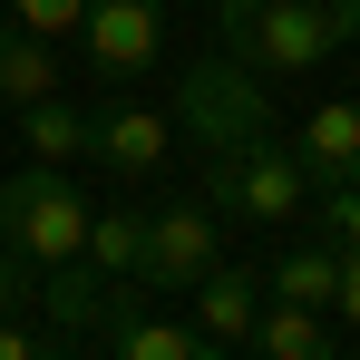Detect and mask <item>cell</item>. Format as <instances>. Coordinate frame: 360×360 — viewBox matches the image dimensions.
<instances>
[{
  "label": "cell",
  "instance_id": "cell-1",
  "mask_svg": "<svg viewBox=\"0 0 360 360\" xmlns=\"http://www.w3.org/2000/svg\"><path fill=\"white\" fill-rule=\"evenodd\" d=\"M224 30V59L253 68V78H292V68H321L331 49L360 39V0H224L214 10Z\"/></svg>",
  "mask_w": 360,
  "mask_h": 360
},
{
  "label": "cell",
  "instance_id": "cell-2",
  "mask_svg": "<svg viewBox=\"0 0 360 360\" xmlns=\"http://www.w3.org/2000/svg\"><path fill=\"white\" fill-rule=\"evenodd\" d=\"M88 214H98V205H88L59 166H20V176L0 185V243H10L20 263H49V273L78 263V253H88Z\"/></svg>",
  "mask_w": 360,
  "mask_h": 360
},
{
  "label": "cell",
  "instance_id": "cell-3",
  "mask_svg": "<svg viewBox=\"0 0 360 360\" xmlns=\"http://www.w3.org/2000/svg\"><path fill=\"white\" fill-rule=\"evenodd\" d=\"M311 205V176H302L292 146L253 136V146H224L205 166V214H243V224H292Z\"/></svg>",
  "mask_w": 360,
  "mask_h": 360
},
{
  "label": "cell",
  "instance_id": "cell-4",
  "mask_svg": "<svg viewBox=\"0 0 360 360\" xmlns=\"http://www.w3.org/2000/svg\"><path fill=\"white\" fill-rule=\"evenodd\" d=\"M176 117L185 136L205 146V156H224V146H253V136H273V108H263V78L234 59H195L176 78Z\"/></svg>",
  "mask_w": 360,
  "mask_h": 360
},
{
  "label": "cell",
  "instance_id": "cell-5",
  "mask_svg": "<svg viewBox=\"0 0 360 360\" xmlns=\"http://www.w3.org/2000/svg\"><path fill=\"white\" fill-rule=\"evenodd\" d=\"M214 263H224V253H214L205 195H166V205L146 214V243H136V283H146V292H195Z\"/></svg>",
  "mask_w": 360,
  "mask_h": 360
},
{
  "label": "cell",
  "instance_id": "cell-6",
  "mask_svg": "<svg viewBox=\"0 0 360 360\" xmlns=\"http://www.w3.org/2000/svg\"><path fill=\"white\" fill-rule=\"evenodd\" d=\"M166 146H176L166 108H136V98L88 108V156H98L117 185H156V176H166Z\"/></svg>",
  "mask_w": 360,
  "mask_h": 360
},
{
  "label": "cell",
  "instance_id": "cell-7",
  "mask_svg": "<svg viewBox=\"0 0 360 360\" xmlns=\"http://www.w3.org/2000/svg\"><path fill=\"white\" fill-rule=\"evenodd\" d=\"M78 49H88L98 78H136V68H156V49H166V0H88Z\"/></svg>",
  "mask_w": 360,
  "mask_h": 360
},
{
  "label": "cell",
  "instance_id": "cell-8",
  "mask_svg": "<svg viewBox=\"0 0 360 360\" xmlns=\"http://www.w3.org/2000/svg\"><path fill=\"white\" fill-rule=\"evenodd\" d=\"M292 156H302L311 185H360V98H321V108L302 117Z\"/></svg>",
  "mask_w": 360,
  "mask_h": 360
},
{
  "label": "cell",
  "instance_id": "cell-9",
  "mask_svg": "<svg viewBox=\"0 0 360 360\" xmlns=\"http://www.w3.org/2000/svg\"><path fill=\"white\" fill-rule=\"evenodd\" d=\"M30 98H59V49H49L39 30H20V20L0 10V108L20 117Z\"/></svg>",
  "mask_w": 360,
  "mask_h": 360
},
{
  "label": "cell",
  "instance_id": "cell-10",
  "mask_svg": "<svg viewBox=\"0 0 360 360\" xmlns=\"http://www.w3.org/2000/svg\"><path fill=\"white\" fill-rule=\"evenodd\" d=\"M253 311H263V283H253L243 263H214V273L195 283V331H205V341H253Z\"/></svg>",
  "mask_w": 360,
  "mask_h": 360
},
{
  "label": "cell",
  "instance_id": "cell-11",
  "mask_svg": "<svg viewBox=\"0 0 360 360\" xmlns=\"http://www.w3.org/2000/svg\"><path fill=\"white\" fill-rule=\"evenodd\" d=\"M20 136H30V166H68V156H88V108L30 98V108H20Z\"/></svg>",
  "mask_w": 360,
  "mask_h": 360
},
{
  "label": "cell",
  "instance_id": "cell-12",
  "mask_svg": "<svg viewBox=\"0 0 360 360\" xmlns=\"http://www.w3.org/2000/svg\"><path fill=\"white\" fill-rule=\"evenodd\" d=\"M108 360H224V341H205V331H185V321H136V311H117V351Z\"/></svg>",
  "mask_w": 360,
  "mask_h": 360
},
{
  "label": "cell",
  "instance_id": "cell-13",
  "mask_svg": "<svg viewBox=\"0 0 360 360\" xmlns=\"http://www.w3.org/2000/svg\"><path fill=\"white\" fill-rule=\"evenodd\" d=\"M253 341H263V360H341V351H331V331H321V311H302V302L253 311Z\"/></svg>",
  "mask_w": 360,
  "mask_h": 360
},
{
  "label": "cell",
  "instance_id": "cell-14",
  "mask_svg": "<svg viewBox=\"0 0 360 360\" xmlns=\"http://www.w3.org/2000/svg\"><path fill=\"white\" fill-rule=\"evenodd\" d=\"M341 283V243H283V263H273V292L302 302V311H321Z\"/></svg>",
  "mask_w": 360,
  "mask_h": 360
},
{
  "label": "cell",
  "instance_id": "cell-15",
  "mask_svg": "<svg viewBox=\"0 0 360 360\" xmlns=\"http://www.w3.org/2000/svg\"><path fill=\"white\" fill-rule=\"evenodd\" d=\"M136 243H146V214H88V253L78 263H98V273H136Z\"/></svg>",
  "mask_w": 360,
  "mask_h": 360
},
{
  "label": "cell",
  "instance_id": "cell-16",
  "mask_svg": "<svg viewBox=\"0 0 360 360\" xmlns=\"http://www.w3.org/2000/svg\"><path fill=\"white\" fill-rule=\"evenodd\" d=\"M311 205H321V243L360 253V185H311Z\"/></svg>",
  "mask_w": 360,
  "mask_h": 360
},
{
  "label": "cell",
  "instance_id": "cell-17",
  "mask_svg": "<svg viewBox=\"0 0 360 360\" xmlns=\"http://www.w3.org/2000/svg\"><path fill=\"white\" fill-rule=\"evenodd\" d=\"M10 20H20V30H39V39H59V30L88 20V0H10Z\"/></svg>",
  "mask_w": 360,
  "mask_h": 360
},
{
  "label": "cell",
  "instance_id": "cell-18",
  "mask_svg": "<svg viewBox=\"0 0 360 360\" xmlns=\"http://www.w3.org/2000/svg\"><path fill=\"white\" fill-rule=\"evenodd\" d=\"M0 360H68L49 331H20V321H0Z\"/></svg>",
  "mask_w": 360,
  "mask_h": 360
},
{
  "label": "cell",
  "instance_id": "cell-19",
  "mask_svg": "<svg viewBox=\"0 0 360 360\" xmlns=\"http://www.w3.org/2000/svg\"><path fill=\"white\" fill-rule=\"evenodd\" d=\"M20 302H30V263L0 243V321H20Z\"/></svg>",
  "mask_w": 360,
  "mask_h": 360
},
{
  "label": "cell",
  "instance_id": "cell-20",
  "mask_svg": "<svg viewBox=\"0 0 360 360\" xmlns=\"http://www.w3.org/2000/svg\"><path fill=\"white\" fill-rule=\"evenodd\" d=\"M331 302L351 311V331H360V253H341V283H331Z\"/></svg>",
  "mask_w": 360,
  "mask_h": 360
}]
</instances>
